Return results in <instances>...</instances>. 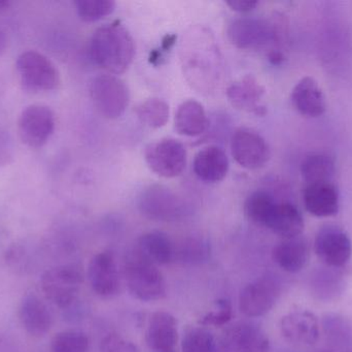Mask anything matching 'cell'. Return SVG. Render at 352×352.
Segmentation results:
<instances>
[{
    "label": "cell",
    "instance_id": "cell-1",
    "mask_svg": "<svg viewBox=\"0 0 352 352\" xmlns=\"http://www.w3.org/2000/svg\"><path fill=\"white\" fill-rule=\"evenodd\" d=\"M91 59L109 74H124L135 57V43L121 23L103 25L93 33L89 47Z\"/></svg>",
    "mask_w": 352,
    "mask_h": 352
},
{
    "label": "cell",
    "instance_id": "cell-2",
    "mask_svg": "<svg viewBox=\"0 0 352 352\" xmlns=\"http://www.w3.org/2000/svg\"><path fill=\"white\" fill-rule=\"evenodd\" d=\"M124 275L130 293L140 301H159L166 296V282L161 271L135 252L126 260Z\"/></svg>",
    "mask_w": 352,
    "mask_h": 352
},
{
    "label": "cell",
    "instance_id": "cell-3",
    "mask_svg": "<svg viewBox=\"0 0 352 352\" xmlns=\"http://www.w3.org/2000/svg\"><path fill=\"white\" fill-rule=\"evenodd\" d=\"M140 213L151 220H182L190 214V208L180 196L162 185H151L144 188L138 196Z\"/></svg>",
    "mask_w": 352,
    "mask_h": 352
},
{
    "label": "cell",
    "instance_id": "cell-4",
    "mask_svg": "<svg viewBox=\"0 0 352 352\" xmlns=\"http://www.w3.org/2000/svg\"><path fill=\"white\" fill-rule=\"evenodd\" d=\"M84 282V273L78 265H63L45 271L41 277V291L57 307H70Z\"/></svg>",
    "mask_w": 352,
    "mask_h": 352
},
{
    "label": "cell",
    "instance_id": "cell-5",
    "mask_svg": "<svg viewBox=\"0 0 352 352\" xmlns=\"http://www.w3.org/2000/svg\"><path fill=\"white\" fill-rule=\"evenodd\" d=\"M89 92L95 109L107 119H118L129 107V88L115 74L95 76L91 82Z\"/></svg>",
    "mask_w": 352,
    "mask_h": 352
},
{
    "label": "cell",
    "instance_id": "cell-6",
    "mask_svg": "<svg viewBox=\"0 0 352 352\" xmlns=\"http://www.w3.org/2000/svg\"><path fill=\"white\" fill-rule=\"evenodd\" d=\"M21 84L33 92H47L57 88L60 74L54 62L41 52L29 51L20 54L16 62Z\"/></svg>",
    "mask_w": 352,
    "mask_h": 352
},
{
    "label": "cell",
    "instance_id": "cell-7",
    "mask_svg": "<svg viewBox=\"0 0 352 352\" xmlns=\"http://www.w3.org/2000/svg\"><path fill=\"white\" fill-rule=\"evenodd\" d=\"M186 150L179 141L165 138L151 143L144 151L146 165L156 175L173 179L182 175L186 167Z\"/></svg>",
    "mask_w": 352,
    "mask_h": 352
},
{
    "label": "cell",
    "instance_id": "cell-8",
    "mask_svg": "<svg viewBox=\"0 0 352 352\" xmlns=\"http://www.w3.org/2000/svg\"><path fill=\"white\" fill-rule=\"evenodd\" d=\"M55 114L45 105H30L25 107L18 120L21 141L30 148H41L55 132Z\"/></svg>",
    "mask_w": 352,
    "mask_h": 352
},
{
    "label": "cell",
    "instance_id": "cell-9",
    "mask_svg": "<svg viewBox=\"0 0 352 352\" xmlns=\"http://www.w3.org/2000/svg\"><path fill=\"white\" fill-rule=\"evenodd\" d=\"M314 251L324 266L342 269L351 260L352 242L346 231L340 227L324 225L316 234Z\"/></svg>",
    "mask_w": 352,
    "mask_h": 352
},
{
    "label": "cell",
    "instance_id": "cell-10",
    "mask_svg": "<svg viewBox=\"0 0 352 352\" xmlns=\"http://www.w3.org/2000/svg\"><path fill=\"white\" fill-rule=\"evenodd\" d=\"M232 156L236 163L246 169H258L264 167L271 153L268 143L256 130L238 128L231 138Z\"/></svg>",
    "mask_w": 352,
    "mask_h": 352
},
{
    "label": "cell",
    "instance_id": "cell-11",
    "mask_svg": "<svg viewBox=\"0 0 352 352\" xmlns=\"http://www.w3.org/2000/svg\"><path fill=\"white\" fill-rule=\"evenodd\" d=\"M278 283L270 277L258 279L250 283L241 291L239 308L248 318H260L268 313L279 297Z\"/></svg>",
    "mask_w": 352,
    "mask_h": 352
},
{
    "label": "cell",
    "instance_id": "cell-12",
    "mask_svg": "<svg viewBox=\"0 0 352 352\" xmlns=\"http://www.w3.org/2000/svg\"><path fill=\"white\" fill-rule=\"evenodd\" d=\"M228 37L232 45L241 50H258L272 41V29L268 23L254 18H240L228 26Z\"/></svg>",
    "mask_w": 352,
    "mask_h": 352
},
{
    "label": "cell",
    "instance_id": "cell-13",
    "mask_svg": "<svg viewBox=\"0 0 352 352\" xmlns=\"http://www.w3.org/2000/svg\"><path fill=\"white\" fill-rule=\"evenodd\" d=\"M88 278L91 287L99 297L109 299L119 293L121 281L111 252H100L93 256L88 267Z\"/></svg>",
    "mask_w": 352,
    "mask_h": 352
},
{
    "label": "cell",
    "instance_id": "cell-14",
    "mask_svg": "<svg viewBox=\"0 0 352 352\" xmlns=\"http://www.w3.org/2000/svg\"><path fill=\"white\" fill-rule=\"evenodd\" d=\"M225 352H270V343L262 329L250 324H234L221 340Z\"/></svg>",
    "mask_w": 352,
    "mask_h": 352
},
{
    "label": "cell",
    "instance_id": "cell-15",
    "mask_svg": "<svg viewBox=\"0 0 352 352\" xmlns=\"http://www.w3.org/2000/svg\"><path fill=\"white\" fill-rule=\"evenodd\" d=\"M280 331L289 342L311 346L320 339V322L311 312L294 311L283 316Z\"/></svg>",
    "mask_w": 352,
    "mask_h": 352
},
{
    "label": "cell",
    "instance_id": "cell-16",
    "mask_svg": "<svg viewBox=\"0 0 352 352\" xmlns=\"http://www.w3.org/2000/svg\"><path fill=\"white\" fill-rule=\"evenodd\" d=\"M19 320L26 333L36 338L45 336L53 326L51 311L34 293L23 298L19 307Z\"/></svg>",
    "mask_w": 352,
    "mask_h": 352
},
{
    "label": "cell",
    "instance_id": "cell-17",
    "mask_svg": "<svg viewBox=\"0 0 352 352\" xmlns=\"http://www.w3.org/2000/svg\"><path fill=\"white\" fill-rule=\"evenodd\" d=\"M306 210L316 217H331L338 213L340 196L332 182L307 184L303 192Z\"/></svg>",
    "mask_w": 352,
    "mask_h": 352
},
{
    "label": "cell",
    "instance_id": "cell-18",
    "mask_svg": "<svg viewBox=\"0 0 352 352\" xmlns=\"http://www.w3.org/2000/svg\"><path fill=\"white\" fill-rule=\"evenodd\" d=\"M177 339V322L175 316L166 311L155 312L146 329L148 346L154 352L173 351Z\"/></svg>",
    "mask_w": 352,
    "mask_h": 352
},
{
    "label": "cell",
    "instance_id": "cell-19",
    "mask_svg": "<svg viewBox=\"0 0 352 352\" xmlns=\"http://www.w3.org/2000/svg\"><path fill=\"white\" fill-rule=\"evenodd\" d=\"M291 99L294 107L306 117H320L326 113V96L311 76H305L297 83L292 91Z\"/></svg>",
    "mask_w": 352,
    "mask_h": 352
},
{
    "label": "cell",
    "instance_id": "cell-20",
    "mask_svg": "<svg viewBox=\"0 0 352 352\" xmlns=\"http://www.w3.org/2000/svg\"><path fill=\"white\" fill-rule=\"evenodd\" d=\"M229 169V158L219 147H205L195 155L192 169L201 181L206 183L223 181L227 177Z\"/></svg>",
    "mask_w": 352,
    "mask_h": 352
},
{
    "label": "cell",
    "instance_id": "cell-21",
    "mask_svg": "<svg viewBox=\"0 0 352 352\" xmlns=\"http://www.w3.org/2000/svg\"><path fill=\"white\" fill-rule=\"evenodd\" d=\"M264 93L265 89L256 79L246 76L230 85L227 96L236 109L263 115L265 107L261 105V99L264 96Z\"/></svg>",
    "mask_w": 352,
    "mask_h": 352
},
{
    "label": "cell",
    "instance_id": "cell-22",
    "mask_svg": "<svg viewBox=\"0 0 352 352\" xmlns=\"http://www.w3.org/2000/svg\"><path fill=\"white\" fill-rule=\"evenodd\" d=\"M312 296L322 302H331L338 299L346 287L342 269L322 267L314 271L309 281Z\"/></svg>",
    "mask_w": 352,
    "mask_h": 352
},
{
    "label": "cell",
    "instance_id": "cell-23",
    "mask_svg": "<svg viewBox=\"0 0 352 352\" xmlns=\"http://www.w3.org/2000/svg\"><path fill=\"white\" fill-rule=\"evenodd\" d=\"M310 258L308 242L303 237L283 240L273 250V260L287 273H298L307 266Z\"/></svg>",
    "mask_w": 352,
    "mask_h": 352
},
{
    "label": "cell",
    "instance_id": "cell-24",
    "mask_svg": "<svg viewBox=\"0 0 352 352\" xmlns=\"http://www.w3.org/2000/svg\"><path fill=\"white\" fill-rule=\"evenodd\" d=\"M134 252L156 266L169 264L175 258V247L170 238L159 231L142 235L138 239Z\"/></svg>",
    "mask_w": 352,
    "mask_h": 352
},
{
    "label": "cell",
    "instance_id": "cell-25",
    "mask_svg": "<svg viewBox=\"0 0 352 352\" xmlns=\"http://www.w3.org/2000/svg\"><path fill=\"white\" fill-rule=\"evenodd\" d=\"M305 223L302 213L291 203H277L267 229L283 240L300 237Z\"/></svg>",
    "mask_w": 352,
    "mask_h": 352
},
{
    "label": "cell",
    "instance_id": "cell-26",
    "mask_svg": "<svg viewBox=\"0 0 352 352\" xmlns=\"http://www.w3.org/2000/svg\"><path fill=\"white\" fill-rule=\"evenodd\" d=\"M175 125L176 132L182 136L196 138L204 134L208 128V116L199 101L188 99L178 107Z\"/></svg>",
    "mask_w": 352,
    "mask_h": 352
},
{
    "label": "cell",
    "instance_id": "cell-27",
    "mask_svg": "<svg viewBox=\"0 0 352 352\" xmlns=\"http://www.w3.org/2000/svg\"><path fill=\"white\" fill-rule=\"evenodd\" d=\"M322 330L331 349L343 352H349L352 349L351 324L340 314H324Z\"/></svg>",
    "mask_w": 352,
    "mask_h": 352
},
{
    "label": "cell",
    "instance_id": "cell-28",
    "mask_svg": "<svg viewBox=\"0 0 352 352\" xmlns=\"http://www.w3.org/2000/svg\"><path fill=\"white\" fill-rule=\"evenodd\" d=\"M336 173V161L328 153H310L302 161L301 174L307 184L331 182Z\"/></svg>",
    "mask_w": 352,
    "mask_h": 352
},
{
    "label": "cell",
    "instance_id": "cell-29",
    "mask_svg": "<svg viewBox=\"0 0 352 352\" xmlns=\"http://www.w3.org/2000/svg\"><path fill=\"white\" fill-rule=\"evenodd\" d=\"M276 205V200L269 192L256 190L246 198L244 213L254 225L267 227Z\"/></svg>",
    "mask_w": 352,
    "mask_h": 352
},
{
    "label": "cell",
    "instance_id": "cell-30",
    "mask_svg": "<svg viewBox=\"0 0 352 352\" xmlns=\"http://www.w3.org/2000/svg\"><path fill=\"white\" fill-rule=\"evenodd\" d=\"M136 115L144 125L154 130L164 127L169 120L170 109L166 101L157 97L142 101L138 109Z\"/></svg>",
    "mask_w": 352,
    "mask_h": 352
},
{
    "label": "cell",
    "instance_id": "cell-31",
    "mask_svg": "<svg viewBox=\"0 0 352 352\" xmlns=\"http://www.w3.org/2000/svg\"><path fill=\"white\" fill-rule=\"evenodd\" d=\"M210 251V244L205 238L192 236L186 238L175 250V258L184 264H202L208 260Z\"/></svg>",
    "mask_w": 352,
    "mask_h": 352
},
{
    "label": "cell",
    "instance_id": "cell-32",
    "mask_svg": "<svg viewBox=\"0 0 352 352\" xmlns=\"http://www.w3.org/2000/svg\"><path fill=\"white\" fill-rule=\"evenodd\" d=\"M74 6L80 20L92 23L113 14L116 2L113 0H76Z\"/></svg>",
    "mask_w": 352,
    "mask_h": 352
},
{
    "label": "cell",
    "instance_id": "cell-33",
    "mask_svg": "<svg viewBox=\"0 0 352 352\" xmlns=\"http://www.w3.org/2000/svg\"><path fill=\"white\" fill-rule=\"evenodd\" d=\"M88 349V337L78 331L58 333L51 343L52 352H87Z\"/></svg>",
    "mask_w": 352,
    "mask_h": 352
},
{
    "label": "cell",
    "instance_id": "cell-34",
    "mask_svg": "<svg viewBox=\"0 0 352 352\" xmlns=\"http://www.w3.org/2000/svg\"><path fill=\"white\" fill-rule=\"evenodd\" d=\"M213 349V335L204 327L188 329L182 339V352H212Z\"/></svg>",
    "mask_w": 352,
    "mask_h": 352
},
{
    "label": "cell",
    "instance_id": "cell-35",
    "mask_svg": "<svg viewBox=\"0 0 352 352\" xmlns=\"http://www.w3.org/2000/svg\"><path fill=\"white\" fill-rule=\"evenodd\" d=\"M233 315L232 305L228 300H217L212 309L207 312L200 320L203 327H223L231 320Z\"/></svg>",
    "mask_w": 352,
    "mask_h": 352
},
{
    "label": "cell",
    "instance_id": "cell-36",
    "mask_svg": "<svg viewBox=\"0 0 352 352\" xmlns=\"http://www.w3.org/2000/svg\"><path fill=\"white\" fill-rule=\"evenodd\" d=\"M100 352H140L136 345L121 335L109 334L100 344Z\"/></svg>",
    "mask_w": 352,
    "mask_h": 352
},
{
    "label": "cell",
    "instance_id": "cell-37",
    "mask_svg": "<svg viewBox=\"0 0 352 352\" xmlns=\"http://www.w3.org/2000/svg\"><path fill=\"white\" fill-rule=\"evenodd\" d=\"M12 149L10 136L3 130H0V167L8 163L12 158Z\"/></svg>",
    "mask_w": 352,
    "mask_h": 352
},
{
    "label": "cell",
    "instance_id": "cell-38",
    "mask_svg": "<svg viewBox=\"0 0 352 352\" xmlns=\"http://www.w3.org/2000/svg\"><path fill=\"white\" fill-rule=\"evenodd\" d=\"M226 4L235 12H250L258 6V2L254 0H230Z\"/></svg>",
    "mask_w": 352,
    "mask_h": 352
},
{
    "label": "cell",
    "instance_id": "cell-39",
    "mask_svg": "<svg viewBox=\"0 0 352 352\" xmlns=\"http://www.w3.org/2000/svg\"><path fill=\"white\" fill-rule=\"evenodd\" d=\"M6 45H8V37H6V32L0 27V55L6 51Z\"/></svg>",
    "mask_w": 352,
    "mask_h": 352
},
{
    "label": "cell",
    "instance_id": "cell-40",
    "mask_svg": "<svg viewBox=\"0 0 352 352\" xmlns=\"http://www.w3.org/2000/svg\"><path fill=\"white\" fill-rule=\"evenodd\" d=\"M12 6V1L10 0H0V14L6 12Z\"/></svg>",
    "mask_w": 352,
    "mask_h": 352
},
{
    "label": "cell",
    "instance_id": "cell-41",
    "mask_svg": "<svg viewBox=\"0 0 352 352\" xmlns=\"http://www.w3.org/2000/svg\"><path fill=\"white\" fill-rule=\"evenodd\" d=\"M166 352H175V351H166Z\"/></svg>",
    "mask_w": 352,
    "mask_h": 352
}]
</instances>
